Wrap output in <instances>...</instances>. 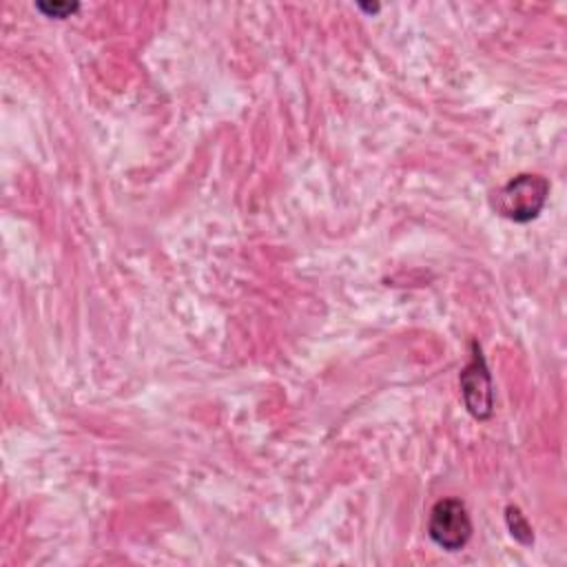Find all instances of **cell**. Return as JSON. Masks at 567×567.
<instances>
[{
    "label": "cell",
    "instance_id": "6da1fadb",
    "mask_svg": "<svg viewBox=\"0 0 567 567\" xmlns=\"http://www.w3.org/2000/svg\"><path fill=\"white\" fill-rule=\"evenodd\" d=\"M549 195V182L536 173H520L494 193L492 206L498 215L525 224L538 217Z\"/></svg>",
    "mask_w": 567,
    "mask_h": 567
},
{
    "label": "cell",
    "instance_id": "7a4b0ae2",
    "mask_svg": "<svg viewBox=\"0 0 567 567\" xmlns=\"http://www.w3.org/2000/svg\"><path fill=\"white\" fill-rule=\"evenodd\" d=\"M427 536L445 551H461L472 538V520L465 503L458 498L436 501L430 512Z\"/></svg>",
    "mask_w": 567,
    "mask_h": 567
},
{
    "label": "cell",
    "instance_id": "3957f363",
    "mask_svg": "<svg viewBox=\"0 0 567 567\" xmlns=\"http://www.w3.org/2000/svg\"><path fill=\"white\" fill-rule=\"evenodd\" d=\"M458 383H461V394H463V403H465L467 412L478 421L489 419L494 412L492 374L487 370L483 350L476 341H472V357H470L467 365L461 370Z\"/></svg>",
    "mask_w": 567,
    "mask_h": 567
},
{
    "label": "cell",
    "instance_id": "277c9868",
    "mask_svg": "<svg viewBox=\"0 0 567 567\" xmlns=\"http://www.w3.org/2000/svg\"><path fill=\"white\" fill-rule=\"evenodd\" d=\"M505 518H507V525H509L512 536H514L516 540H520L523 545H532V543H534L532 527L527 525V520H525V516L518 512V507H507Z\"/></svg>",
    "mask_w": 567,
    "mask_h": 567
},
{
    "label": "cell",
    "instance_id": "5b68a950",
    "mask_svg": "<svg viewBox=\"0 0 567 567\" xmlns=\"http://www.w3.org/2000/svg\"><path fill=\"white\" fill-rule=\"evenodd\" d=\"M35 9L42 11L47 18H69L71 13H75L80 9L78 2H35Z\"/></svg>",
    "mask_w": 567,
    "mask_h": 567
}]
</instances>
